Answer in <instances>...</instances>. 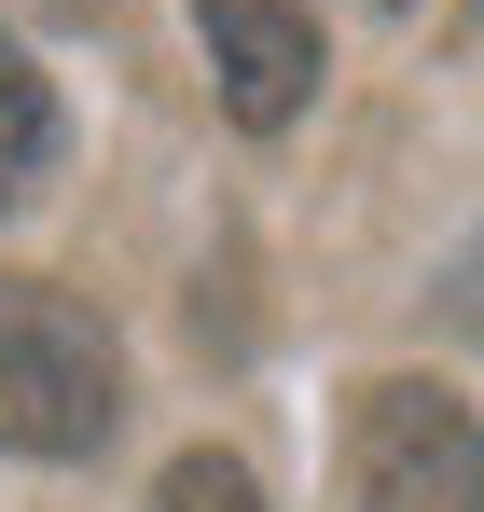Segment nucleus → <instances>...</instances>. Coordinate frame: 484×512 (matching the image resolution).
<instances>
[{
    "mask_svg": "<svg viewBox=\"0 0 484 512\" xmlns=\"http://www.w3.org/2000/svg\"><path fill=\"white\" fill-rule=\"evenodd\" d=\"M153 512H263V485H249V457H222V443H194V457H166Z\"/></svg>",
    "mask_w": 484,
    "mask_h": 512,
    "instance_id": "39448f33",
    "label": "nucleus"
},
{
    "mask_svg": "<svg viewBox=\"0 0 484 512\" xmlns=\"http://www.w3.org/2000/svg\"><path fill=\"white\" fill-rule=\"evenodd\" d=\"M346 512H484V429L429 374H374L346 402Z\"/></svg>",
    "mask_w": 484,
    "mask_h": 512,
    "instance_id": "f03ea898",
    "label": "nucleus"
},
{
    "mask_svg": "<svg viewBox=\"0 0 484 512\" xmlns=\"http://www.w3.org/2000/svg\"><path fill=\"white\" fill-rule=\"evenodd\" d=\"M56 167V84L0 42V208H28V180Z\"/></svg>",
    "mask_w": 484,
    "mask_h": 512,
    "instance_id": "20e7f679",
    "label": "nucleus"
},
{
    "mask_svg": "<svg viewBox=\"0 0 484 512\" xmlns=\"http://www.w3.org/2000/svg\"><path fill=\"white\" fill-rule=\"evenodd\" d=\"M125 429V346L97 305L0 277V457H97Z\"/></svg>",
    "mask_w": 484,
    "mask_h": 512,
    "instance_id": "f257e3e1",
    "label": "nucleus"
},
{
    "mask_svg": "<svg viewBox=\"0 0 484 512\" xmlns=\"http://www.w3.org/2000/svg\"><path fill=\"white\" fill-rule=\"evenodd\" d=\"M194 42H208V84L236 111L249 139H277V125H305V97H319V14L305 0H194Z\"/></svg>",
    "mask_w": 484,
    "mask_h": 512,
    "instance_id": "7ed1b4c3",
    "label": "nucleus"
}]
</instances>
